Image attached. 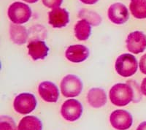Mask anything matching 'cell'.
I'll return each instance as SVG.
<instances>
[{"mask_svg":"<svg viewBox=\"0 0 146 130\" xmlns=\"http://www.w3.org/2000/svg\"><path fill=\"white\" fill-rule=\"evenodd\" d=\"M109 97L113 105L123 107L134 100V90L129 84H117L110 88Z\"/></svg>","mask_w":146,"mask_h":130,"instance_id":"6da1fadb","label":"cell"},{"mask_svg":"<svg viewBox=\"0 0 146 130\" xmlns=\"http://www.w3.org/2000/svg\"><path fill=\"white\" fill-rule=\"evenodd\" d=\"M138 63L137 58L131 54H123L117 58L115 69L117 73L124 78L131 77L136 73Z\"/></svg>","mask_w":146,"mask_h":130,"instance_id":"7a4b0ae2","label":"cell"},{"mask_svg":"<svg viewBox=\"0 0 146 130\" xmlns=\"http://www.w3.org/2000/svg\"><path fill=\"white\" fill-rule=\"evenodd\" d=\"M7 15L10 20L15 24H23L29 21L32 16V10L26 4L16 2L10 5Z\"/></svg>","mask_w":146,"mask_h":130,"instance_id":"3957f363","label":"cell"},{"mask_svg":"<svg viewBox=\"0 0 146 130\" xmlns=\"http://www.w3.org/2000/svg\"><path fill=\"white\" fill-rule=\"evenodd\" d=\"M83 83L78 76L67 75L61 81L60 88L65 97H75L80 95L83 90Z\"/></svg>","mask_w":146,"mask_h":130,"instance_id":"277c9868","label":"cell"},{"mask_svg":"<svg viewBox=\"0 0 146 130\" xmlns=\"http://www.w3.org/2000/svg\"><path fill=\"white\" fill-rule=\"evenodd\" d=\"M36 99L30 93H21L16 96L13 102L14 110L22 115L32 113L36 107Z\"/></svg>","mask_w":146,"mask_h":130,"instance_id":"5b68a950","label":"cell"},{"mask_svg":"<svg viewBox=\"0 0 146 130\" xmlns=\"http://www.w3.org/2000/svg\"><path fill=\"white\" fill-rule=\"evenodd\" d=\"M83 106L79 101L74 99L66 100L61 107V115L68 121L78 120L83 113Z\"/></svg>","mask_w":146,"mask_h":130,"instance_id":"8992f818","label":"cell"},{"mask_svg":"<svg viewBox=\"0 0 146 130\" xmlns=\"http://www.w3.org/2000/svg\"><path fill=\"white\" fill-rule=\"evenodd\" d=\"M112 127L117 130H126L132 125V115L125 110H116L110 115Z\"/></svg>","mask_w":146,"mask_h":130,"instance_id":"52a82bcc","label":"cell"},{"mask_svg":"<svg viewBox=\"0 0 146 130\" xmlns=\"http://www.w3.org/2000/svg\"><path fill=\"white\" fill-rule=\"evenodd\" d=\"M126 48L135 54L143 53L146 48V36L143 32L136 31L128 35L126 40Z\"/></svg>","mask_w":146,"mask_h":130,"instance_id":"ba28073f","label":"cell"},{"mask_svg":"<svg viewBox=\"0 0 146 130\" xmlns=\"http://www.w3.org/2000/svg\"><path fill=\"white\" fill-rule=\"evenodd\" d=\"M109 20L115 24H123L129 19V13L126 5L122 3H114L110 5L108 11Z\"/></svg>","mask_w":146,"mask_h":130,"instance_id":"9c48e42d","label":"cell"},{"mask_svg":"<svg viewBox=\"0 0 146 130\" xmlns=\"http://www.w3.org/2000/svg\"><path fill=\"white\" fill-rule=\"evenodd\" d=\"M89 56L88 48L83 45H73L67 48L65 51L66 59L73 63H80L86 60Z\"/></svg>","mask_w":146,"mask_h":130,"instance_id":"30bf717a","label":"cell"},{"mask_svg":"<svg viewBox=\"0 0 146 130\" xmlns=\"http://www.w3.org/2000/svg\"><path fill=\"white\" fill-rule=\"evenodd\" d=\"M41 98L47 102H56L59 97V91L56 86L50 81H43L38 86Z\"/></svg>","mask_w":146,"mask_h":130,"instance_id":"8fae6325","label":"cell"},{"mask_svg":"<svg viewBox=\"0 0 146 130\" xmlns=\"http://www.w3.org/2000/svg\"><path fill=\"white\" fill-rule=\"evenodd\" d=\"M48 20L49 24L53 28H62L66 27L70 21L69 13L61 7L53 9L48 13Z\"/></svg>","mask_w":146,"mask_h":130,"instance_id":"7c38bea8","label":"cell"},{"mask_svg":"<svg viewBox=\"0 0 146 130\" xmlns=\"http://www.w3.org/2000/svg\"><path fill=\"white\" fill-rule=\"evenodd\" d=\"M28 54L35 61L44 59L48 55L49 48L42 40H32L27 45Z\"/></svg>","mask_w":146,"mask_h":130,"instance_id":"4fadbf2b","label":"cell"},{"mask_svg":"<svg viewBox=\"0 0 146 130\" xmlns=\"http://www.w3.org/2000/svg\"><path fill=\"white\" fill-rule=\"evenodd\" d=\"M87 102L94 108H100L107 103V94L102 88H91L87 94Z\"/></svg>","mask_w":146,"mask_h":130,"instance_id":"5bb4252c","label":"cell"},{"mask_svg":"<svg viewBox=\"0 0 146 130\" xmlns=\"http://www.w3.org/2000/svg\"><path fill=\"white\" fill-rule=\"evenodd\" d=\"M10 35L12 41L16 45L26 43L28 38V32L25 27L20 24H11L10 26Z\"/></svg>","mask_w":146,"mask_h":130,"instance_id":"9a60e30c","label":"cell"},{"mask_svg":"<svg viewBox=\"0 0 146 130\" xmlns=\"http://www.w3.org/2000/svg\"><path fill=\"white\" fill-rule=\"evenodd\" d=\"M18 130H42V121L34 115L23 117L18 126Z\"/></svg>","mask_w":146,"mask_h":130,"instance_id":"2e32d148","label":"cell"},{"mask_svg":"<svg viewBox=\"0 0 146 130\" xmlns=\"http://www.w3.org/2000/svg\"><path fill=\"white\" fill-rule=\"evenodd\" d=\"M74 32L78 40L81 41L88 40L91 34V24L84 19L78 21L74 27Z\"/></svg>","mask_w":146,"mask_h":130,"instance_id":"e0dca14e","label":"cell"},{"mask_svg":"<svg viewBox=\"0 0 146 130\" xmlns=\"http://www.w3.org/2000/svg\"><path fill=\"white\" fill-rule=\"evenodd\" d=\"M129 10L135 19H146V0H131Z\"/></svg>","mask_w":146,"mask_h":130,"instance_id":"ac0fdd59","label":"cell"},{"mask_svg":"<svg viewBox=\"0 0 146 130\" xmlns=\"http://www.w3.org/2000/svg\"><path fill=\"white\" fill-rule=\"evenodd\" d=\"M78 16L80 19L87 21L91 25L94 27H97L102 23V17L99 14L96 13V12L91 11L87 9H83L80 10L79 12Z\"/></svg>","mask_w":146,"mask_h":130,"instance_id":"d6986e66","label":"cell"},{"mask_svg":"<svg viewBox=\"0 0 146 130\" xmlns=\"http://www.w3.org/2000/svg\"><path fill=\"white\" fill-rule=\"evenodd\" d=\"M0 130H18V129L12 118L2 115L0 118Z\"/></svg>","mask_w":146,"mask_h":130,"instance_id":"ffe728a7","label":"cell"},{"mask_svg":"<svg viewBox=\"0 0 146 130\" xmlns=\"http://www.w3.org/2000/svg\"><path fill=\"white\" fill-rule=\"evenodd\" d=\"M63 0H42V3L45 7L50 9H55L59 7L62 5Z\"/></svg>","mask_w":146,"mask_h":130,"instance_id":"44dd1931","label":"cell"},{"mask_svg":"<svg viewBox=\"0 0 146 130\" xmlns=\"http://www.w3.org/2000/svg\"><path fill=\"white\" fill-rule=\"evenodd\" d=\"M139 66V70H140L142 73L146 75V54H144L140 58Z\"/></svg>","mask_w":146,"mask_h":130,"instance_id":"7402d4cb","label":"cell"},{"mask_svg":"<svg viewBox=\"0 0 146 130\" xmlns=\"http://www.w3.org/2000/svg\"><path fill=\"white\" fill-rule=\"evenodd\" d=\"M140 89H141L142 94H144L145 96H146V78H145L143 80V81H142Z\"/></svg>","mask_w":146,"mask_h":130,"instance_id":"603a6c76","label":"cell"},{"mask_svg":"<svg viewBox=\"0 0 146 130\" xmlns=\"http://www.w3.org/2000/svg\"><path fill=\"white\" fill-rule=\"evenodd\" d=\"M80 1L86 5H94L98 2L99 0H80Z\"/></svg>","mask_w":146,"mask_h":130,"instance_id":"cb8c5ba5","label":"cell"},{"mask_svg":"<svg viewBox=\"0 0 146 130\" xmlns=\"http://www.w3.org/2000/svg\"><path fill=\"white\" fill-rule=\"evenodd\" d=\"M137 130H146V121L142 122L138 127L137 128Z\"/></svg>","mask_w":146,"mask_h":130,"instance_id":"d4e9b609","label":"cell"},{"mask_svg":"<svg viewBox=\"0 0 146 130\" xmlns=\"http://www.w3.org/2000/svg\"><path fill=\"white\" fill-rule=\"evenodd\" d=\"M23 1H24V2H28V3H30V4H33L37 2L38 0H23Z\"/></svg>","mask_w":146,"mask_h":130,"instance_id":"484cf974","label":"cell"}]
</instances>
